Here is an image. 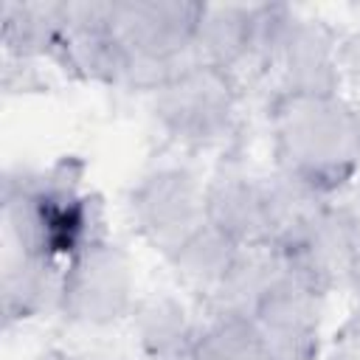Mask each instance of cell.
I'll return each instance as SVG.
<instances>
[{"label":"cell","instance_id":"1","mask_svg":"<svg viewBox=\"0 0 360 360\" xmlns=\"http://www.w3.org/2000/svg\"><path fill=\"white\" fill-rule=\"evenodd\" d=\"M84 160L62 155L48 166H6L0 194L3 242L11 250L68 262L107 236L101 197L84 188Z\"/></svg>","mask_w":360,"mask_h":360},{"label":"cell","instance_id":"2","mask_svg":"<svg viewBox=\"0 0 360 360\" xmlns=\"http://www.w3.org/2000/svg\"><path fill=\"white\" fill-rule=\"evenodd\" d=\"M273 166L338 200L360 177V104L340 96H284L267 101Z\"/></svg>","mask_w":360,"mask_h":360},{"label":"cell","instance_id":"3","mask_svg":"<svg viewBox=\"0 0 360 360\" xmlns=\"http://www.w3.org/2000/svg\"><path fill=\"white\" fill-rule=\"evenodd\" d=\"M149 98V118L158 135L188 155L233 152L242 127V79L194 62Z\"/></svg>","mask_w":360,"mask_h":360},{"label":"cell","instance_id":"4","mask_svg":"<svg viewBox=\"0 0 360 360\" xmlns=\"http://www.w3.org/2000/svg\"><path fill=\"white\" fill-rule=\"evenodd\" d=\"M202 3L188 0H112V28L127 51L124 90L152 96L194 56V28Z\"/></svg>","mask_w":360,"mask_h":360},{"label":"cell","instance_id":"5","mask_svg":"<svg viewBox=\"0 0 360 360\" xmlns=\"http://www.w3.org/2000/svg\"><path fill=\"white\" fill-rule=\"evenodd\" d=\"M138 276L129 250L110 233L65 262L59 318L82 332H107L129 321L138 304Z\"/></svg>","mask_w":360,"mask_h":360},{"label":"cell","instance_id":"6","mask_svg":"<svg viewBox=\"0 0 360 360\" xmlns=\"http://www.w3.org/2000/svg\"><path fill=\"white\" fill-rule=\"evenodd\" d=\"M127 217L135 236L169 259L208 225L205 177L186 160L155 163L132 183L127 194Z\"/></svg>","mask_w":360,"mask_h":360},{"label":"cell","instance_id":"7","mask_svg":"<svg viewBox=\"0 0 360 360\" xmlns=\"http://www.w3.org/2000/svg\"><path fill=\"white\" fill-rule=\"evenodd\" d=\"M62 17L65 34L51 65L76 82L121 87L127 51L112 28V0H68Z\"/></svg>","mask_w":360,"mask_h":360},{"label":"cell","instance_id":"8","mask_svg":"<svg viewBox=\"0 0 360 360\" xmlns=\"http://www.w3.org/2000/svg\"><path fill=\"white\" fill-rule=\"evenodd\" d=\"M284 264V262H281ZM326 295L281 270L253 315V326L270 360H321Z\"/></svg>","mask_w":360,"mask_h":360},{"label":"cell","instance_id":"9","mask_svg":"<svg viewBox=\"0 0 360 360\" xmlns=\"http://www.w3.org/2000/svg\"><path fill=\"white\" fill-rule=\"evenodd\" d=\"M340 34L321 17L295 11L270 68L273 93L284 96H340L338 68Z\"/></svg>","mask_w":360,"mask_h":360},{"label":"cell","instance_id":"10","mask_svg":"<svg viewBox=\"0 0 360 360\" xmlns=\"http://www.w3.org/2000/svg\"><path fill=\"white\" fill-rule=\"evenodd\" d=\"M262 174L264 172L250 169L242 158L228 152L205 177L208 225L239 248H267L270 239Z\"/></svg>","mask_w":360,"mask_h":360},{"label":"cell","instance_id":"11","mask_svg":"<svg viewBox=\"0 0 360 360\" xmlns=\"http://www.w3.org/2000/svg\"><path fill=\"white\" fill-rule=\"evenodd\" d=\"M284 267L309 284L312 290L329 295L338 290H352L354 284V256L349 239V222L343 208L332 200L307 228H301L290 242L273 248Z\"/></svg>","mask_w":360,"mask_h":360},{"label":"cell","instance_id":"12","mask_svg":"<svg viewBox=\"0 0 360 360\" xmlns=\"http://www.w3.org/2000/svg\"><path fill=\"white\" fill-rule=\"evenodd\" d=\"M141 360H186L202 326V309L177 287L143 292L129 315Z\"/></svg>","mask_w":360,"mask_h":360},{"label":"cell","instance_id":"13","mask_svg":"<svg viewBox=\"0 0 360 360\" xmlns=\"http://www.w3.org/2000/svg\"><path fill=\"white\" fill-rule=\"evenodd\" d=\"M65 262L6 248L0 264L3 326H25L42 318H59Z\"/></svg>","mask_w":360,"mask_h":360},{"label":"cell","instance_id":"14","mask_svg":"<svg viewBox=\"0 0 360 360\" xmlns=\"http://www.w3.org/2000/svg\"><path fill=\"white\" fill-rule=\"evenodd\" d=\"M194 56L242 79L253 70V3H202L194 28Z\"/></svg>","mask_w":360,"mask_h":360},{"label":"cell","instance_id":"15","mask_svg":"<svg viewBox=\"0 0 360 360\" xmlns=\"http://www.w3.org/2000/svg\"><path fill=\"white\" fill-rule=\"evenodd\" d=\"M284 264L273 248H242L219 287L200 307L205 318H245L253 321L259 304L278 281Z\"/></svg>","mask_w":360,"mask_h":360},{"label":"cell","instance_id":"16","mask_svg":"<svg viewBox=\"0 0 360 360\" xmlns=\"http://www.w3.org/2000/svg\"><path fill=\"white\" fill-rule=\"evenodd\" d=\"M239 245H233L225 233L205 225L200 228L188 242H183L169 259V270L174 278V287L186 292L197 307L208 301V295L219 287L225 273L239 256Z\"/></svg>","mask_w":360,"mask_h":360},{"label":"cell","instance_id":"17","mask_svg":"<svg viewBox=\"0 0 360 360\" xmlns=\"http://www.w3.org/2000/svg\"><path fill=\"white\" fill-rule=\"evenodd\" d=\"M262 183H264V208H267V228H270L267 248H281L284 242H290L332 202V197H326L309 180L281 166L267 169L262 174Z\"/></svg>","mask_w":360,"mask_h":360},{"label":"cell","instance_id":"18","mask_svg":"<svg viewBox=\"0 0 360 360\" xmlns=\"http://www.w3.org/2000/svg\"><path fill=\"white\" fill-rule=\"evenodd\" d=\"M3 22V56L51 62L62 34V3H20L6 0L0 8Z\"/></svg>","mask_w":360,"mask_h":360},{"label":"cell","instance_id":"19","mask_svg":"<svg viewBox=\"0 0 360 360\" xmlns=\"http://www.w3.org/2000/svg\"><path fill=\"white\" fill-rule=\"evenodd\" d=\"M186 360H270L267 349L245 318H205Z\"/></svg>","mask_w":360,"mask_h":360},{"label":"cell","instance_id":"20","mask_svg":"<svg viewBox=\"0 0 360 360\" xmlns=\"http://www.w3.org/2000/svg\"><path fill=\"white\" fill-rule=\"evenodd\" d=\"M0 87L6 98H22V96H37L51 87L45 62L37 59H17V56H3V76Z\"/></svg>","mask_w":360,"mask_h":360},{"label":"cell","instance_id":"21","mask_svg":"<svg viewBox=\"0 0 360 360\" xmlns=\"http://www.w3.org/2000/svg\"><path fill=\"white\" fill-rule=\"evenodd\" d=\"M338 68H340V79H343V90H354L360 93V25L340 34L338 42Z\"/></svg>","mask_w":360,"mask_h":360},{"label":"cell","instance_id":"22","mask_svg":"<svg viewBox=\"0 0 360 360\" xmlns=\"http://www.w3.org/2000/svg\"><path fill=\"white\" fill-rule=\"evenodd\" d=\"M349 222V239H352V256H354V284L360 281V188L352 186L346 194L335 200Z\"/></svg>","mask_w":360,"mask_h":360},{"label":"cell","instance_id":"23","mask_svg":"<svg viewBox=\"0 0 360 360\" xmlns=\"http://www.w3.org/2000/svg\"><path fill=\"white\" fill-rule=\"evenodd\" d=\"M48 360H127V354L110 343L93 340V343H79V346H70L62 352H51Z\"/></svg>","mask_w":360,"mask_h":360},{"label":"cell","instance_id":"24","mask_svg":"<svg viewBox=\"0 0 360 360\" xmlns=\"http://www.w3.org/2000/svg\"><path fill=\"white\" fill-rule=\"evenodd\" d=\"M352 307H349V318L343 323V332H340V340L354 346L360 352V281L352 284Z\"/></svg>","mask_w":360,"mask_h":360},{"label":"cell","instance_id":"25","mask_svg":"<svg viewBox=\"0 0 360 360\" xmlns=\"http://www.w3.org/2000/svg\"><path fill=\"white\" fill-rule=\"evenodd\" d=\"M321 360H360V352L354 349V346H349V343H338L332 352H323L321 354Z\"/></svg>","mask_w":360,"mask_h":360}]
</instances>
